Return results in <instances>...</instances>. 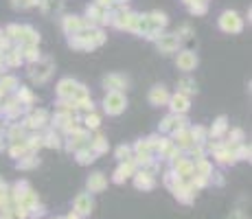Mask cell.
Segmentation results:
<instances>
[{"label": "cell", "instance_id": "9", "mask_svg": "<svg viewBox=\"0 0 252 219\" xmlns=\"http://www.w3.org/2000/svg\"><path fill=\"white\" fill-rule=\"evenodd\" d=\"M75 213H77L79 217L92 213V197L88 193H79L77 197H75Z\"/></svg>", "mask_w": 252, "mask_h": 219}, {"label": "cell", "instance_id": "25", "mask_svg": "<svg viewBox=\"0 0 252 219\" xmlns=\"http://www.w3.org/2000/svg\"><path fill=\"white\" fill-rule=\"evenodd\" d=\"M40 165V160H37L35 156H22L20 160H18V169H33V167H37Z\"/></svg>", "mask_w": 252, "mask_h": 219}, {"label": "cell", "instance_id": "8", "mask_svg": "<svg viewBox=\"0 0 252 219\" xmlns=\"http://www.w3.org/2000/svg\"><path fill=\"white\" fill-rule=\"evenodd\" d=\"M167 103H171V112H174V114H186V112H189L191 101H189V97L186 95L178 92V95H171Z\"/></svg>", "mask_w": 252, "mask_h": 219}, {"label": "cell", "instance_id": "31", "mask_svg": "<svg viewBox=\"0 0 252 219\" xmlns=\"http://www.w3.org/2000/svg\"><path fill=\"white\" fill-rule=\"evenodd\" d=\"M42 138H44V145H46V147H55V149H57L59 145H62V143H59V136H57V134H46V136H42Z\"/></svg>", "mask_w": 252, "mask_h": 219}, {"label": "cell", "instance_id": "11", "mask_svg": "<svg viewBox=\"0 0 252 219\" xmlns=\"http://www.w3.org/2000/svg\"><path fill=\"white\" fill-rule=\"evenodd\" d=\"M134 184H136V189L151 191L153 186H156V180H153V175L147 173V171H136V175H134Z\"/></svg>", "mask_w": 252, "mask_h": 219}, {"label": "cell", "instance_id": "26", "mask_svg": "<svg viewBox=\"0 0 252 219\" xmlns=\"http://www.w3.org/2000/svg\"><path fill=\"white\" fill-rule=\"evenodd\" d=\"M9 141L11 143L25 141V127H22V125H13V127L9 129Z\"/></svg>", "mask_w": 252, "mask_h": 219}, {"label": "cell", "instance_id": "15", "mask_svg": "<svg viewBox=\"0 0 252 219\" xmlns=\"http://www.w3.org/2000/svg\"><path fill=\"white\" fill-rule=\"evenodd\" d=\"M62 26H64V31H66L68 35H75L77 31L83 29V20L79 16H66L64 18V22H62Z\"/></svg>", "mask_w": 252, "mask_h": 219}, {"label": "cell", "instance_id": "34", "mask_svg": "<svg viewBox=\"0 0 252 219\" xmlns=\"http://www.w3.org/2000/svg\"><path fill=\"white\" fill-rule=\"evenodd\" d=\"M99 123H101V119L95 114V112H90V114L86 116V127H92V129H97L99 127Z\"/></svg>", "mask_w": 252, "mask_h": 219}, {"label": "cell", "instance_id": "32", "mask_svg": "<svg viewBox=\"0 0 252 219\" xmlns=\"http://www.w3.org/2000/svg\"><path fill=\"white\" fill-rule=\"evenodd\" d=\"M235 158L237 160H248L250 158V147H246V145H241L239 143V147H237V151H235Z\"/></svg>", "mask_w": 252, "mask_h": 219}, {"label": "cell", "instance_id": "30", "mask_svg": "<svg viewBox=\"0 0 252 219\" xmlns=\"http://www.w3.org/2000/svg\"><path fill=\"white\" fill-rule=\"evenodd\" d=\"M189 11L193 13V16H204V13H206V2H198V0H193V2L189 4Z\"/></svg>", "mask_w": 252, "mask_h": 219}, {"label": "cell", "instance_id": "41", "mask_svg": "<svg viewBox=\"0 0 252 219\" xmlns=\"http://www.w3.org/2000/svg\"><path fill=\"white\" fill-rule=\"evenodd\" d=\"M184 2H186V4H191V2H193V0H184Z\"/></svg>", "mask_w": 252, "mask_h": 219}, {"label": "cell", "instance_id": "12", "mask_svg": "<svg viewBox=\"0 0 252 219\" xmlns=\"http://www.w3.org/2000/svg\"><path fill=\"white\" fill-rule=\"evenodd\" d=\"M18 40H20L25 46H37L40 33H37L33 26H20V37H18Z\"/></svg>", "mask_w": 252, "mask_h": 219}, {"label": "cell", "instance_id": "14", "mask_svg": "<svg viewBox=\"0 0 252 219\" xmlns=\"http://www.w3.org/2000/svg\"><path fill=\"white\" fill-rule=\"evenodd\" d=\"M147 22H149V31H158V33H160V29H165L167 26V16L162 11H151L147 16Z\"/></svg>", "mask_w": 252, "mask_h": 219}, {"label": "cell", "instance_id": "40", "mask_svg": "<svg viewBox=\"0 0 252 219\" xmlns=\"http://www.w3.org/2000/svg\"><path fill=\"white\" fill-rule=\"evenodd\" d=\"M4 66H7V64L2 62V57H0V74H2V71H4Z\"/></svg>", "mask_w": 252, "mask_h": 219}, {"label": "cell", "instance_id": "35", "mask_svg": "<svg viewBox=\"0 0 252 219\" xmlns=\"http://www.w3.org/2000/svg\"><path fill=\"white\" fill-rule=\"evenodd\" d=\"M16 7H20V9H29V7H35V4H40V0H16Z\"/></svg>", "mask_w": 252, "mask_h": 219}, {"label": "cell", "instance_id": "13", "mask_svg": "<svg viewBox=\"0 0 252 219\" xmlns=\"http://www.w3.org/2000/svg\"><path fill=\"white\" fill-rule=\"evenodd\" d=\"M134 171H136V165H134V162H132V158H129V160H125L123 165H121L119 169H116V173H114V182H116V184L125 182V180H127L129 175L134 173Z\"/></svg>", "mask_w": 252, "mask_h": 219}, {"label": "cell", "instance_id": "37", "mask_svg": "<svg viewBox=\"0 0 252 219\" xmlns=\"http://www.w3.org/2000/svg\"><path fill=\"white\" fill-rule=\"evenodd\" d=\"M97 4L103 7V9H108V7H114V0H97Z\"/></svg>", "mask_w": 252, "mask_h": 219}, {"label": "cell", "instance_id": "16", "mask_svg": "<svg viewBox=\"0 0 252 219\" xmlns=\"http://www.w3.org/2000/svg\"><path fill=\"white\" fill-rule=\"evenodd\" d=\"M105 186H108V180H105L103 173H92L90 178H88V191H90V193H101Z\"/></svg>", "mask_w": 252, "mask_h": 219}, {"label": "cell", "instance_id": "7", "mask_svg": "<svg viewBox=\"0 0 252 219\" xmlns=\"http://www.w3.org/2000/svg\"><path fill=\"white\" fill-rule=\"evenodd\" d=\"M88 141H90V138H88V134L83 132V129H75V132H71V138H68L66 147L71 149V151H79V149L90 145Z\"/></svg>", "mask_w": 252, "mask_h": 219}, {"label": "cell", "instance_id": "27", "mask_svg": "<svg viewBox=\"0 0 252 219\" xmlns=\"http://www.w3.org/2000/svg\"><path fill=\"white\" fill-rule=\"evenodd\" d=\"M226 129H228V125H226V116H219L217 123H215V127L211 129V136H213V138H219L224 132H226Z\"/></svg>", "mask_w": 252, "mask_h": 219}, {"label": "cell", "instance_id": "33", "mask_svg": "<svg viewBox=\"0 0 252 219\" xmlns=\"http://www.w3.org/2000/svg\"><path fill=\"white\" fill-rule=\"evenodd\" d=\"M4 37H7V40H18V37H20V26H18V24L7 26V31H4Z\"/></svg>", "mask_w": 252, "mask_h": 219}, {"label": "cell", "instance_id": "17", "mask_svg": "<svg viewBox=\"0 0 252 219\" xmlns=\"http://www.w3.org/2000/svg\"><path fill=\"white\" fill-rule=\"evenodd\" d=\"M75 88H77V81H73V79H62V81L57 83V97L59 99H71Z\"/></svg>", "mask_w": 252, "mask_h": 219}, {"label": "cell", "instance_id": "38", "mask_svg": "<svg viewBox=\"0 0 252 219\" xmlns=\"http://www.w3.org/2000/svg\"><path fill=\"white\" fill-rule=\"evenodd\" d=\"M182 33H184V37H191V33H193V31H191L189 24H184V26H182Z\"/></svg>", "mask_w": 252, "mask_h": 219}, {"label": "cell", "instance_id": "21", "mask_svg": "<svg viewBox=\"0 0 252 219\" xmlns=\"http://www.w3.org/2000/svg\"><path fill=\"white\" fill-rule=\"evenodd\" d=\"M178 86H180V92H182V95H186V97H189V95H195V92H198V83H195L193 79H189V77L182 79Z\"/></svg>", "mask_w": 252, "mask_h": 219}, {"label": "cell", "instance_id": "36", "mask_svg": "<svg viewBox=\"0 0 252 219\" xmlns=\"http://www.w3.org/2000/svg\"><path fill=\"white\" fill-rule=\"evenodd\" d=\"M228 219H248V215H246L244 211H239V208H237V211H232L230 215H228Z\"/></svg>", "mask_w": 252, "mask_h": 219}, {"label": "cell", "instance_id": "23", "mask_svg": "<svg viewBox=\"0 0 252 219\" xmlns=\"http://www.w3.org/2000/svg\"><path fill=\"white\" fill-rule=\"evenodd\" d=\"M90 147H92V151L99 156V153L108 151V141H105V136H97L95 141H90Z\"/></svg>", "mask_w": 252, "mask_h": 219}, {"label": "cell", "instance_id": "39", "mask_svg": "<svg viewBox=\"0 0 252 219\" xmlns=\"http://www.w3.org/2000/svg\"><path fill=\"white\" fill-rule=\"evenodd\" d=\"M66 219H81V217H79V215H77V213H71V215H68Z\"/></svg>", "mask_w": 252, "mask_h": 219}, {"label": "cell", "instance_id": "18", "mask_svg": "<svg viewBox=\"0 0 252 219\" xmlns=\"http://www.w3.org/2000/svg\"><path fill=\"white\" fill-rule=\"evenodd\" d=\"M176 145L182 147V149H189L191 145H195L193 136H191V129H180V132H176Z\"/></svg>", "mask_w": 252, "mask_h": 219}, {"label": "cell", "instance_id": "28", "mask_svg": "<svg viewBox=\"0 0 252 219\" xmlns=\"http://www.w3.org/2000/svg\"><path fill=\"white\" fill-rule=\"evenodd\" d=\"M22 59L37 62V59H40V50H37V46H25V55H22Z\"/></svg>", "mask_w": 252, "mask_h": 219}, {"label": "cell", "instance_id": "20", "mask_svg": "<svg viewBox=\"0 0 252 219\" xmlns=\"http://www.w3.org/2000/svg\"><path fill=\"white\" fill-rule=\"evenodd\" d=\"M18 88V79L11 77V74H0V95L4 92H11Z\"/></svg>", "mask_w": 252, "mask_h": 219}, {"label": "cell", "instance_id": "24", "mask_svg": "<svg viewBox=\"0 0 252 219\" xmlns=\"http://www.w3.org/2000/svg\"><path fill=\"white\" fill-rule=\"evenodd\" d=\"M4 64H7V66H18V64L22 62V55H20V50H7V53H4V59H2Z\"/></svg>", "mask_w": 252, "mask_h": 219}, {"label": "cell", "instance_id": "10", "mask_svg": "<svg viewBox=\"0 0 252 219\" xmlns=\"http://www.w3.org/2000/svg\"><path fill=\"white\" fill-rule=\"evenodd\" d=\"M169 90H167L165 86H153L151 90H149V103L151 105H165L167 101H169Z\"/></svg>", "mask_w": 252, "mask_h": 219}, {"label": "cell", "instance_id": "1", "mask_svg": "<svg viewBox=\"0 0 252 219\" xmlns=\"http://www.w3.org/2000/svg\"><path fill=\"white\" fill-rule=\"evenodd\" d=\"M53 68H55L53 59L44 57V59H37V62H33L29 74H31V79H33L35 83H44V81H49V77L53 74Z\"/></svg>", "mask_w": 252, "mask_h": 219}, {"label": "cell", "instance_id": "4", "mask_svg": "<svg viewBox=\"0 0 252 219\" xmlns=\"http://www.w3.org/2000/svg\"><path fill=\"white\" fill-rule=\"evenodd\" d=\"M156 46L160 53L169 55V53H176L180 46V35L178 33H162L156 37Z\"/></svg>", "mask_w": 252, "mask_h": 219}, {"label": "cell", "instance_id": "22", "mask_svg": "<svg viewBox=\"0 0 252 219\" xmlns=\"http://www.w3.org/2000/svg\"><path fill=\"white\" fill-rule=\"evenodd\" d=\"M40 7H42V11L50 16V13L62 9V0H40Z\"/></svg>", "mask_w": 252, "mask_h": 219}, {"label": "cell", "instance_id": "5", "mask_svg": "<svg viewBox=\"0 0 252 219\" xmlns=\"http://www.w3.org/2000/svg\"><path fill=\"white\" fill-rule=\"evenodd\" d=\"M176 66H178L182 73H191L198 66V55H195L193 50H182V53H178V57H176Z\"/></svg>", "mask_w": 252, "mask_h": 219}, {"label": "cell", "instance_id": "29", "mask_svg": "<svg viewBox=\"0 0 252 219\" xmlns=\"http://www.w3.org/2000/svg\"><path fill=\"white\" fill-rule=\"evenodd\" d=\"M116 158H119L121 162L129 160V158H132V147H129V145H121V147H116Z\"/></svg>", "mask_w": 252, "mask_h": 219}, {"label": "cell", "instance_id": "3", "mask_svg": "<svg viewBox=\"0 0 252 219\" xmlns=\"http://www.w3.org/2000/svg\"><path fill=\"white\" fill-rule=\"evenodd\" d=\"M125 108H127V99L123 97V92H108L103 99V110L108 112L110 116L121 114Z\"/></svg>", "mask_w": 252, "mask_h": 219}, {"label": "cell", "instance_id": "2", "mask_svg": "<svg viewBox=\"0 0 252 219\" xmlns=\"http://www.w3.org/2000/svg\"><path fill=\"white\" fill-rule=\"evenodd\" d=\"M219 29L226 31V33H241L244 29V18L237 11H224L219 18Z\"/></svg>", "mask_w": 252, "mask_h": 219}, {"label": "cell", "instance_id": "6", "mask_svg": "<svg viewBox=\"0 0 252 219\" xmlns=\"http://www.w3.org/2000/svg\"><path fill=\"white\" fill-rule=\"evenodd\" d=\"M103 86H105V90H110V92H121V90H127L129 79L123 77V74H105Z\"/></svg>", "mask_w": 252, "mask_h": 219}, {"label": "cell", "instance_id": "19", "mask_svg": "<svg viewBox=\"0 0 252 219\" xmlns=\"http://www.w3.org/2000/svg\"><path fill=\"white\" fill-rule=\"evenodd\" d=\"M75 153H77V162H79V165H90V162L97 160V153L92 151L90 145L83 147V149H79V151H75Z\"/></svg>", "mask_w": 252, "mask_h": 219}]
</instances>
